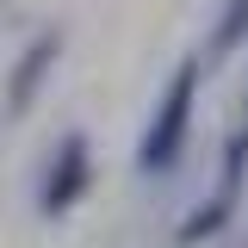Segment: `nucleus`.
<instances>
[{"instance_id": "obj_1", "label": "nucleus", "mask_w": 248, "mask_h": 248, "mask_svg": "<svg viewBox=\"0 0 248 248\" xmlns=\"http://www.w3.org/2000/svg\"><path fill=\"white\" fill-rule=\"evenodd\" d=\"M199 81H205L199 56H180V68H174V81L161 93L149 130H143V143H137V174H143V180L174 174V161H180V149H186V130H192V112H199Z\"/></svg>"}, {"instance_id": "obj_2", "label": "nucleus", "mask_w": 248, "mask_h": 248, "mask_svg": "<svg viewBox=\"0 0 248 248\" xmlns=\"http://www.w3.org/2000/svg\"><path fill=\"white\" fill-rule=\"evenodd\" d=\"M93 186V149L81 130H68L56 149H50V161H44V180H37V217H68L81 199H87Z\"/></svg>"}, {"instance_id": "obj_3", "label": "nucleus", "mask_w": 248, "mask_h": 248, "mask_svg": "<svg viewBox=\"0 0 248 248\" xmlns=\"http://www.w3.org/2000/svg\"><path fill=\"white\" fill-rule=\"evenodd\" d=\"M62 44H68V31H62V25H50V31H37L25 50H19L13 75H6V93H0L6 118H25L31 106H37V93L50 87V75H56V62H62Z\"/></svg>"}, {"instance_id": "obj_4", "label": "nucleus", "mask_w": 248, "mask_h": 248, "mask_svg": "<svg viewBox=\"0 0 248 248\" xmlns=\"http://www.w3.org/2000/svg\"><path fill=\"white\" fill-rule=\"evenodd\" d=\"M236 205H242V186H223V180H217V186H211V199L186 211V223L174 230V242H180V248H199V242H211L217 230H223V223L236 217Z\"/></svg>"}, {"instance_id": "obj_5", "label": "nucleus", "mask_w": 248, "mask_h": 248, "mask_svg": "<svg viewBox=\"0 0 248 248\" xmlns=\"http://www.w3.org/2000/svg\"><path fill=\"white\" fill-rule=\"evenodd\" d=\"M242 37H248V0H230V6H223V19H217V37H211V50L223 56V50H236Z\"/></svg>"}]
</instances>
